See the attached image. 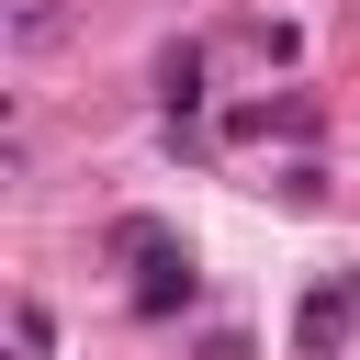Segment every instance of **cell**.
Wrapping results in <instances>:
<instances>
[{
	"instance_id": "cell-2",
	"label": "cell",
	"mask_w": 360,
	"mask_h": 360,
	"mask_svg": "<svg viewBox=\"0 0 360 360\" xmlns=\"http://www.w3.org/2000/svg\"><path fill=\"white\" fill-rule=\"evenodd\" d=\"M158 112H169V135L202 112V45H169V56H158Z\"/></svg>"
},
{
	"instance_id": "cell-3",
	"label": "cell",
	"mask_w": 360,
	"mask_h": 360,
	"mask_svg": "<svg viewBox=\"0 0 360 360\" xmlns=\"http://www.w3.org/2000/svg\"><path fill=\"white\" fill-rule=\"evenodd\" d=\"M101 259H191V248H180L158 214H112V225H101Z\"/></svg>"
},
{
	"instance_id": "cell-7",
	"label": "cell",
	"mask_w": 360,
	"mask_h": 360,
	"mask_svg": "<svg viewBox=\"0 0 360 360\" xmlns=\"http://www.w3.org/2000/svg\"><path fill=\"white\" fill-rule=\"evenodd\" d=\"M11 338H22L34 360H45V349H56V315H45V304H11Z\"/></svg>"
},
{
	"instance_id": "cell-1",
	"label": "cell",
	"mask_w": 360,
	"mask_h": 360,
	"mask_svg": "<svg viewBox=\"0 0 360 360\" xmlns=\"http://www.w3.org/2000/svg\"><path fill=\"white\" fill-rule=\"evenodd\" d=\"M349 315H360V270H338V281H315V292H304V315H292V349H304V360H338Z\"/></svg>"
},
{
	"instance_id": "cell-5",
	"label": "cell",
	"mask_w": 360,
	"mask_h": 360,
	"mask_svg": "<svg viewBox=\"0 0 360 360\" xmlns=\"http://www.w3.org/2000/svg\"><path fill=\"white\" fill-rule=\"evenodd\" d=\"M191 292H202V270H191V259H158V281L135 292V315H180Z\"/></svg>"
},
{
	"instance_id": "cell-4",
	"label": "cell",
	"mask_w": 360,
	"mask_h": 360,
	"mask_svg": "<svg viewBox=\"0 0 360 360\" xmlns=\"http://www.w3.org/2000/svg\"><path fill=\"white\" fill-rule=\"evenodd\" d=\"M68 45V0H11V56H56Z\"/></svg>"
},
{
	"instance_id": "cell-6",
	"label": "cell",
	"mask_w": 360,
	"mask_h": 360,
	"mask_svg": "<svg viewBox=\"0 0 360 360\" xmlns=\"http://www.w3.org/2000/svg\"><path fill=\"white\" fill-rule=\"evenodd\" d=\"M270 191H281V214H326V169H315V158H292Z\"/></svg>"
}]
</instances>
